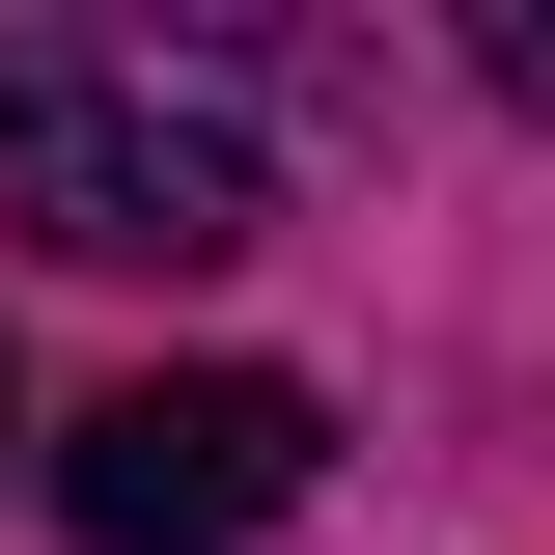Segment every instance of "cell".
<instances>
[{"label": "cell", "instance_id": "cell-1", "mask_svg": "<svg viewBox=\"0 0 555 555\" xmlns=\"http://www.w3.org/2000/svg\"><path fill=\"white\" fill-rule=\"evenodd\" d=\"M0 195H28V250H83V278H195V250H250V139L195 112L167 56H112V28H0Z\"/></svg>", "mask_w": 555, "mask_h": 555}, {"label": "cell", "instance_id": "cell-2", "mask_svg": "<svg viewBox=\"0 0 555 555\" xmlns=\"http://www.w3.org/2000/svg\"><path fill=\"white\" fill-rule=\"evenodd\" d=\"M306 473H334V416L278 389V361H139V389L56 444V528L83 555H250Z\"/></svg>", "mask_w": 555, "mask_h": 555}, {"label": "cell", "instance_id": "cell-3", "mask_svg": "<svg viewBox=\"0 0 555 555\" xmlns=\"http://www.w3.org/2000/svg\"><path fill=\"white\" fill-rule=\"evenodd\" d=\"M500 83H528V112H555V0H500Z\"/></svg>", "mask_w": 555, "mask_h": 555}]
</instances>
